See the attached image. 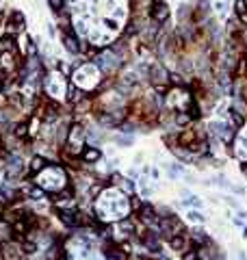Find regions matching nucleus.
Here are the masks:
<instances>
[{
	"label": "nucleus",
	"mask_w": 247,
	"mask_h": 260,
	"mask_svg": "<svg viewBox=\"0 0 247 260\" xmlns=\"http://www.w3.org/2000/svg\"><path fill=\"white\" fill-rule=\"evenodd\" d=\"M65 96H68V104H70V106H74L76 102H81V100L87 96V91L81 89L78 85L70 83V85H68V93H65Z\"/></svg>",
	"instance_id": "nucleus-8"
},
{
	"label": "nucleus",
	"mask_w": 247,
	"mask_h": 260,
	"mask_svg": "<svg viewBox=\"0 0 247 260\" xmlns=\"http://www.w3.org/2000/svg\"><path fill=\"white\" fill-rule=\"evenodd\" d=\"M173 121H176V126L187 128V126H191L193 117H191V113L189 111H173Z\"/></svg>",
	"instance_id": "nucleus-14"
},
{
	"label": "nucleus",
	"mask_w": 247,
	"mask_h": 260,
	"mask_svg": "<svg viewBox=\"0 0 247 260\" xmlns=\"http://www.w3.org/2000/svg\"><path fill=\"white\" fill-rule=\"evenodd\" d=\"M230 9H232V3H230V0H213V16L226 18Z\"/></svg>",
	"instance_id": "nucleus-11"
},
{
	"label": "nucleus",
	"mask_w": 247,
	"mask_h": 260,
	"mask_svg": "<svg viewBox=\"0 0 247 260\" xmlns=\"http://www.w3.org/2000/svg\"><path fill=\"white\" fill-rule=\"evenodd\" d=\"M24 26H26V18H24V13L22 11H11L9 16H7L5 20V33H9V35H18L24 31Z\"/></svg>",
	"instance_id": "nucleus-5"
},
{
	"label": "nucleus",
	"mask_w": 247,
	"mask_h": 260,
	"mask_svg": "<svg viewBox=\"0 0 247 260\" xmlns=\"http://www.w3.org/2000/svg\"><path fill=\"white\" fill-rule=\"evenodd\" d=\"M5 20H7V18H5V11H0V28L5 26Z\"/></svg>",
	"instance_id": "nucleus-21"
},
{
	"label": "nucleus",
	"mask_w": 247,
	"mask_h": 260,
	"mask_svg": "<svg viewBox=\"0 0 247 260\" xmlns=\"http://www.w3.org/2000/svg\"><path fill=\"white\" fill-rule=\"evenodd\" d=\"M3 135H5V133H3V130H0V143H3Z\"/></svg>",
	"instance_id": "nucleus-23"
},
{
	"label": "nucleus",
	"mask_w": 247,
	"mask_h": 260,
	"mask_svg": "<svg viewBox=\"0 0 247 260\" xmlns=\"http://www.w3.org/2000/svg\"><path fill=\"white\" fill-rule=\"evenodd\" d=\"M48 7L52 9V13L56 16V13H59V11L63 9V0H48Z\"/></svg>",
	"instance_id": "nucleus-18"
},
{
	"label": "nucleus",
	"mask_w": 247,
	"mask_h": 260,
	"mask_svg": "<svg viewBox=\"0 0 247 260\" xmlns=\"http://www.w3.org/2000/svg\"><path fill=\"white\" fill-rule=\"evenodd\" d=\"M100 156H102V154H100L98 148H89V146H87V148L83 150V154H81V161H83L85 165H93V163L100 161Z\"/></svg>",
	"instance_id": "nucleus-12"
},
{
	"label": "nucleus",
	"mask_w": 247,
	"mask_h": 260,
	"mask_svg": "<svg viewBox=\"0 0 247 260\" xmlns=\"http://www.w3.org/2000/svg\"><path fill=\"white\" fill-rule=\"evenodd\" d=\"M59 35H61L63 48L68 50L70 54H81V39H78L74 28H70V31H59Z\"/></svg>",
	"instance_id": "nucleus-6"
},
{
	"label": "nucleus",
	"mask_w": 247,
	"mask_h": 260,
	"mask_svg": "<svg viewBox=\"0 0 247 260\" xmlns=\"http://www.w3.org/2000/svg\"><path fill=\"white\" fill-rule=\"evenodd\" d=\"M167 243H169V247L173 251H180V254H182V251L189 247V236H187V232L184 234H176V236H171Z\"/></svg>",
	"instance_id": "nucleus-10"
},
{
	"label": "nucleus",
	"mask_w": 247,
	"mask_h": 260,
	"mask_svg": "<svg viewBox=\"0 0 247 260\" xmlns=\"http://www.w3.org/2000/svg\"><path fill=\"white\" fill-rule=\"evenodd\" d=\"M5 78H7V72L0 70V93L5 91Z\"/></svg>",
	"instance_id": "nucleus-19"
},
{
	"label": "nucleus",
	"mask_w": 247,
	"mask_h": 260,
	"mask_svg": "<svg viewBox=\"0 0 247 260\" xmlns=\"http://www.w3.org/2000/svg\"><path fill=\"white\" fill-rule=\"evenodd\" d=\"M31 180L43 193H52V195L59 193L61 189H65V186H70V178H68V173H65V169L61 165H54V163H48L46 167L39 173H35Z\"/></svg>",
	"instance_id": "nucleus-1"
},
{
	"label": "nucleus",
	"mask_w": 247,
	"mask_h": 260,
	"mask_svg": "<svg viewBox=\"0 0 247 260\" xmlns=\"http://www.w3.org/2000/svg\"><path fill=\"white\" fill-rule=\"evenodd\" d=\"M238 20H241V24H243V26H247V11L243 13V16H238Z\"/></svg>",
	"instance_id": "nucleus-20"
},
{
	"label": "nucleus",
	"mask_w": 247,
	"mask_h": 260,
	"mask_svg": "<svg viewBox=\"0 0 247 260\" xmlns=\"http://www.w3.org/2000/svg\"><path fill=\"white\" fill-rule=\"evenodd\" d=\"M241 169H243V171H245V173H247V161H245V163H243V165H241Z\"/></svg>",
	"instance_id": "nucleus-22"
},
{
	"label": "nucleus",
	"mask_w": 247,
	"mask_h": 260,
	"mask_svg": "<svg viewBox=\"0 0 247 260\" xmlns=\"http://www.w3.org/2000/svg\"><path fill=\"white\" fill-rule=\"evenodd\" d=\"M169 85L171 87H187V76H182L178 70H169Z\"/></svg>",
	"instance_id": "nucleus-15"
},
{
	"label": "nucleus",
	"mask_w": 247,
	"mask_h": 260,
	"mask_svg": "<svg viewBox=\"0 0 247 260\" xmlns=\"http://www.w3.org/2000/svg\"><path fill=\"white\" fill-rule=\"evenodd\" d=\"M48 165V158L43 156V154H35L31 161H28V165H26V171H28V178H33L35 173H39L43 167Z\"/></svg>",
	"instance_id": "nucleus-7"
},
{
	"label": "nucleus",
	"mask_w": 247,
	"mask_h": 260,
	"mask_svg": "<svg viewBox=\"0 0 247 260\" xmlns=\"http://www.w3.org/2000/svg\"><path fill=\"white\" fill-rule=\"evenodd\" d=\"M0 260H3V258H0Z\"/></svg>",
	"instance_id": "nucleus-24"
},
{
	"label": "nucleus",
	"mask_w": 247,
	"mask_h": 260,
	"mask_svg": "<svg viewBox=\"0 0 247 260\" xmlns=\"http://www.w3.org/2000/svg\"><path fill=\"white\" fill-rule=\"evenodd\" d=\"M148 83L150 85H169V68L165 63H150L148 70Z\"/></svg>",
	"instance_id": "nucleus-3"
},
{
	"label": "nucleus",
	"mask_w": 247,
	"mask_h": 260,
	"mask_svg": "<svg viewBox=\"0 0 247 260\" xmlns=\"http://www.w3.org/2000/svg\"><path fill=\"white\" fill-rule=\"evenodd\" d=\"M128 204H130V211H133V213H139L141 206H143V202H141V198H137V195H130Z\"/></svg>",
	"instance_id": "nucleus-17"
},
{
	"label": "nucleus",
	"mask_w": 247,
	"mask_h": 260,
	"mask_svg": "<svg viewBox=\"0 0 247 260\" xmlns=\"http://www.w3.org/2000/svg\"><path fill=\"white\" fill-rule=\"evenodd\" d=\"M247 11V0H232V13L238 18Z\"/></svg>",
	"instance_id": "nucleus-16"
},
{
	"label": "nucleus",
	"mask_w": 247,
	"mask_h": 260,
	"mask_svg": "<svg viewBox=\"0 0 247 260\" xmlns=\"http://www.w3.org/2000/svg\"><path fill=\"white\" fill-rule=\"evenodd\" d=\"M0 52H18V43H16V35H0Z\"/></svg>",
	"instance_id": "nucleus-9"
},
{
	"label": "nucleus",
	"mask_w": 247,
	"mask_h": 260,
	"mask_svg": "<svg viewBox=\"0 0 247 260\" xmlns=\"http://www.w3.org/2000/svg\"><path fill=\"white\" fill-rule=\"evenodd\" d=\"M148 16L152 22H156V24H167V22L171 20V7L167 0H152Z\"/></svg>",
	"instance_id": "nucleus-2"
},
{
	"label": "nucleus",
	"mask_w": 247,
	"mask_h": 260,
	"mask_svg": "<svg viewBox=\"0 0 247 260\" xmlns=\"http://www.w3.org/2000/svg\"><path fill=\"white\" fill-rule=\"evenodd\" d=\"M228 115H230V121H232V126H234L236 130L245 126V121H247V115H245V113L236 111L234 106H230V108H228Z\"/></svg>",
	"instance_id": "nucleus-13"
},
{
	"label": "nucleus",
	"mask_w": 247,
	"mask_h": 260,
	"mask_svg": "<svg viewBox=\"0 0 247 260\" xmlns=\"http://www.w3.org/2000/svg\"><path fill=\"white\" fill-rule=\"evenodd\" d=\"M24 56L20 52H0V70L7 72V74H11V72H18L22 70V65H24Z\"/></svg>",
	"instance_id": "nucleus-4"
}]
</instances>
